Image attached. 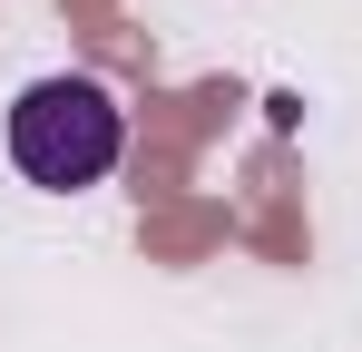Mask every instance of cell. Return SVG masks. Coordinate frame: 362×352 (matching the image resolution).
Masks as SVG:
<instances>
[{"label": "cell", "instance_id": "6da1fadb", "mask_svg": "<svg viewBox=\"0 0 362 352\" xmlns=\"http://www.w3.org/2000/svg\"><path fill=\"white\" fill-rule=\"evenodd\" d=\"M118 147H127V108L98 78H30L10 98V157H20L30 186L78 196V186H98L118 167Z\"/></svg>", "mask_w": 362, "mask_h": 352}]
</instances>
